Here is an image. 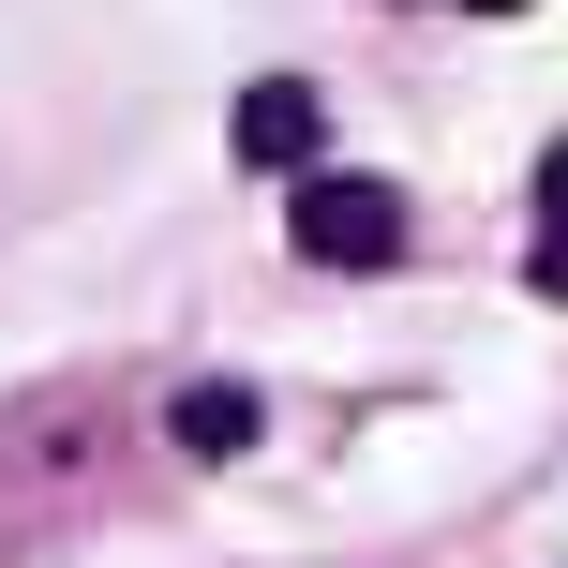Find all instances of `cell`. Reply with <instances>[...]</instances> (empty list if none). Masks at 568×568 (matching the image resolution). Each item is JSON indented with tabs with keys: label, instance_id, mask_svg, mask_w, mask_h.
<instances>
[{
	"label": "cell",
	"instance_id": "obj_1",
	"mask_svg": "<svg viewBox=\"0 0 568 568\" xmlns=\"http://www.w3.org/2000/svg\"><path fill=\"white\" fill-rule=\"evenodd\" d=\"M300 255L314 270H404V195L389 180H300Z\"/></svg>",
	"mask_w": 568,
	"mask_h": 568
},
{
	"label": "cell",
	"instance_id": "obj_2",
	"mask_svg": "<svg viewBox=\"0 0 568 568\" xmlns=\"http://www.w3.org/2000/svg\"><path fill=\"white\" fill-rule=\"evenodd\" d=\"M314 135H329V105H314L300 75L240 90V165H314Z\"/></svg>",
	"mask_w": 568,
	"mask_h": 568
},
{
	"label": "cell",
	"instance_id": "obj_3",
	"mask_svg": "<svg viewBox=\"0 0 568 568\" xmlns=\"http://www.w3.org/2000/svg\"><path fill=\"white\" fill-rule=\"evenodd\" d=\"M180 449H255V389H180Z\"/></svg>",
	"mask_w": 568,
	"mask_h": 568
},
{
	"label": "cell",
	"instance_id": "obj_4",
	"mask_svg": "<svg viewBox=\"0 0 568 568\" xmlns=\"http://www.w3.org/2000/svg\"><path fill=\"white\" fill-rule=\"evenodd\" d=\"M539 210H554V240H568V135L539 150Z\"/></svg>",
	"mask_w": 568,
	"mask_h": 568
},
{
	"label": "cell",
	"instance_id": "obj_5",
	"mask_svg": "<svg viewBox=\"0 0 568 568\" xmlns=\"http://www.w3.org/2000/svg\"><path fill=\"white\" fill-rule=\"evenodd\" d=\"M539 300H568V240H554V255H539Z\"/></svg>",
	"mask_w": 568,
	"mask_h": 568
},
{
	"label": "cell",
	"instance_id": "obj_6",
	"mask_svg": "<svg viewBox=\"0 0 568 568\" xmlns=\"http://www.w3.org/2000/svg\"><path fill=\"white\" fill-rule=\"evenodd\" d=\"M464 16H524V0H464Z\"/></svg>",
	"mask_w": 568,
	"mask_h": 568
}]
</instances>
